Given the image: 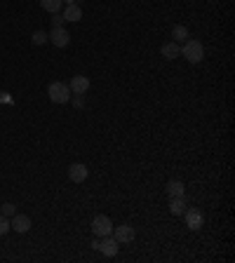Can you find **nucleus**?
<instances>
[{
	"label": "nucleus",
	"instance_id": "f257e3e1",
	"mask_svg": "<svg viewBox=\"0 0 235 263\" xmlns=\"http://www.w3.org/2000/svg\"><path fill=\"white\" fill-rule=\"evenodd\" d=\"M181 54H184V59L190 63H200L204 59V47L200 40H193V38H188L184 47H181Z\"/></svg>",
	"mask_w": 235,
	"mask_h": 263
},
{
	"label": "nucleus",
	"instance_id": "f03ea898",
	"mask_svg": "<svg viewBox=\"0 0 235 263\" xmlns=\"http://www.w3.org/2000/svg\"><path fill=\"white\" fill-rule=\"evenodd\" d=\"M47 94H49V99L54 104H68L71 101V87H68V82H49Z\"/></svg>",
	"mask_w": 235,
	"mask_h": 263
},
{
	"label": "nucleus",
	"instance_id": "7ed1b4c3",
	"mask_svg": "<svg viewBox=\"0 0 235 263\" xmlns=\"http://www.w3.org/2000/svg\"><path fill=\"white\" fill-rule=\"evenodd\" d=\"M92 232L96 237H106L113 232V221H110L106 214H96L92 218Z\"/></svg>",
	"mask_w": 235,
	"mask_h": 263
},
{
	"label": "nucleus",
	"instance_id": "20e7f679",
	"mask_svg": "<svg viewBox=\"0 0 235 263\" xmlns=\"http://www.w3.org/2000/svg\"><path fill=\"white\" fill-rule=\"evenodd\" d=\"M110 235L115 237V242H118V245H129V242H134V237H137V231H134L129 223H123V226H115Z\"/></svg>",
	"mask_w": 235,
	"mask_h": 263
},
{
	"label": "nucleus",
	"instance_id": "39448f33",
	"mask_svg": "<svg viewBox=\"0 0 235 263\" xmlns=\"http://www.w3.org/2000/svg\"><path fill=\"white\" fill-rule=\"evenodd\" d=\"M47 38L52 40L54 47H66L71 43V35H68V31H66L63 26H52V31L47 33Z\"/></svg>",
	"mask_w": 235,
	"mask_h": 263
},
{
	"label": "nucleus",
	"instance_id": "423d86ee",
	"mask_svg": "<svg viewBox=\"0 0 235 263\" xmlns=\"http://www.w3.org/2000/svg\"><path fill=\"white\" fill-rule=\"evenodd\" d=\"M87 174H90V170H87L82 162H73V165L68 167V179H71L73 184H85V181H87Z\"/></svg>",
	"mask_w": 235,
	"mask_h": 263
},
{
	"label": "nucleus",
	"instance_id": "0eeeda50",
	"mask_svg": "<svg viewBox=\"0 0 235 263\" xmlns=\"http://www.w3.org/2000/svg\"><path fill=\"white\" fill-rule=\"evenodd\" d=\"M184 217H186V226L190 231H200L203 228V212L200 209H186L184 212Z\"/></svg>",
	"mask_w": 235,
	"mask_h": 263
},
{
	"label": "nucleus",
	"instance_id": "6e6552de",
	"mask_svg": "<svg viewBox=\"0 0 235 263\" xmlns=\"http://www.w3.org/2000/svg\"><path fill=\"white\" fill-rule=\"evenodd\" d=\"M10 226L15 228V232H29L31 231V217L26 214H15L10 218Z\"/></svg>",
	"mask_w": 235,
	"mask_h": 263
},
{
	"label": "nucleus",
	"instance_id": "1a4fd4ad",
	"mask_svg": "<svg viewBox=\"0 0 235 263\" xmlns=\"http://www.w3.org/2000/svg\"><path fill=\"white\" fill-rule=\"evenodd\" d=\"M68 87H71V92H73V94H85L87 90H90V77L73 76V77H71V82H68Z\"/></svg>",
	"mask_w": 235,
	"mask_h": 263
},
{
	"label": "nucleus",
	"instance_id": "9d476101",
	"mask_svg": "<svg viewBox=\"0 0 235 263\" xmlns=\"http://www.w3.org/2000/svg\"><path fill=\"white\" fill-rule=\"evenodd\" d=\"M118 249H120V245L115 242V237H113V235H106V237L101 240V245H99V251H101L104 256H115V254H118Z\"/></svg>",
	"mask_w": 235,
	"mask_h": 263
},
{
	"label": "nucleus",
	"instance_id": "9b49d317",
	"mask_svg": "<svg viewBox=\"0 0 235 263\" xmlns=\"http://www.w3.org/2000/svg\"><path fill=\"white\" fill-rule=\"evenodd\" d=\"M165 193H167L170 198H184V195H186L184 181H179V179H170L167 186H165Z\"/></svg>",
	"mask_w": 235,
	"mask_h": 263
},
{
	"label": "nucleus",
	"instance_id": "f8f14e48",
	"mask_svg": "<svg viewBox=\"0 0 235 263\" xmlns=\"http://www.w3.org/2000/svg\"><path fill=\"white\" fill-rule=\"evenodd\" d=\"M160 54L165 57V59H176V57H181V45L179 43H174V40H170V43H165V45L160 47Z\"/></svg>",
	"mask_w": 235,
	"mask_h": 263
},
{
	"label": "nucleus",
	"instance_id": "ddd939ff",
	"mask_svg": "<svg viewBox=\"0 0 235 263\" xmlns=\"http://www.w3.org/2000/svg\"><path fill=\"white\" fill-rule=\"evenodd\" d=\"M63 21H71V24H76L82 19V7L80 5H66V10H63Z\"/></svg>",
	"mask_w": 235,
	"mask_h": 263
},
{
	"label": "nucleus",
	"instance_id": "4468645a",
	"mask_svg": "<svg viewBox=\"0 0 235 263\" xmlns=\"http://www.w3.org/2000/svg\"><path fill=\"white\" fill-rule=\"evenodd\" d=\"M170 212H172L174 217H181L186 212V200L184 198H172L170 200Z\"/></svg>",
	"mask_w": 235,
	"mask_h": 263
},
{
	"label": "nucleus",
	"instance_id": "2eb2a0df",
	"mask_svg": "<svg viewBox=\"0 0 235 263\" xmlns=\"http://www.w3.org/2000/svg\"><path fill=\"white\" fill-rule=\"evenodd\" d=\"M172 40L174 43H186L188 40V29L184 26V24H176L172 29Z\"/></svg>",
	"mask_w": 235,
	"mask_h": 263
},
{
	"label": "nucleus",
	"instance_id": "dca6fc26",
	"mask_svg": "<svg viewBox=\"0 0 235 263\" xmlns=\"http://www.w3.org/2000/svg\"><path fill=\"white\" fill-rule=\"evenodd\" d=\"M62 0H40V7L45 10V12H49V15H54V12H59L62 10Z\"/></svg>",
	"mask_w": 235,
	"mask_h": 263
},
{
	"label": "nucleus",
	"instance_id": "f3484780",
	"mask_svg": "<svg viewBox=\"0 0 235 263\" xmlns=\"http://www.w3.org/2000/svg\"><path fill=\"white\" fill-rule=\"evenodd\" d=\"M0 214H2V217H7V218H12L16 214V207L12 204V202H5V204L0 207Z\"/></svg>",
	"mask_w": 235,
	"mask_h": 263
},
{
	"label": "nucleus",
	"instance_id": "a211bd4d",
	"mask_svg": "<svg viewBox=\"0 0 235 263\" xmlns=\"http://www.w3.org/2000/svg\"><path fill=\"white\" fill-rule=\"evenodd\" d=\"M31 40H33V45H45L49 38H47V33H45V31H35V33L31 35Z\"/></svg>",
	"mask_w": 235,
	"mask_h": 263
},
{
	"label": "nucleus",
	"instance_id": "6ab92c4d",
	"mask_svg": "<svg viewBox=\"0 0 235 263\" xmlns=\"http://www.w3.org/2000/svg\"><path fill=\"white\" fill-rule=\"evenodd\" d=\"M10 231H12V226H10V218L0 214V235H7Z\"/></svg>",
	"mask_w": 235,
	"mask_h": 263
},
{
	"label": "nucleus",
	"instance_id": "aec40b11",
	"mask_svg": "<svg viewBox=\"0 0 235 263\" xmlns=\"http://www.w3.org/2000/svg\"><path fill=\"white\" fill-rule=\"evenodd\" d=\"M73 106H76V108H85V96H82V94H76V96H73Z\"/></svg>",
	"mask_w": 235,
	"mask_h": 263
},
{
	"label": "nucleus",
	"instance_id": "412c9836",
	"mask_svg": "<svg viewBox=\"0 0 235 263\" xmlns=\"http://www.w3.org/2000/svg\"><path fill=\"white\" fill-rule=\"evenodd\" d=\"M63 24H66L63 16L59 15V12H54V15H52V26H63Z\"/></svg>",
	"mask_w": 235,
	"mask_h": 263
},
{
	"label": "nucleus",
	"instance_id": "4be33fe9",
	"mask_svg": "<svg viewBox=\"0 0 235 263\" xmlns=\"http://www.w3.org/2000/svg\"><path fill=\"white\" fill-rule=\"evenodd\" d=\"M90 245H92V249H94V251H99V245H101V240H92Z\"/></svg>",
	"mask_w": 235,
	"mask_h": 263
},
{
	"label": "nucleus",
	"instance_id": "5701e85b",
	"mask_svg": "<svg viewBox=\"0 0 235 263\" xmlns=\"http://www.w3.org/2000/svg\"><path fill=\"white\" fill-rule=\"evenodd\" d=\"M62 2H63V5H78L80 0H62Z\"/></svg>",
	"mask_w": 235,
	"mask_h": 263
}]
</instances>
